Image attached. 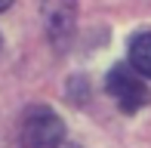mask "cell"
I'll return each instance as SVG.
<instances>
[{
	"instance_id": "6da1fadb",
	"label": "cell",
	"mask_w": 151,
	"mask_h": 148,
	"mask_svg": "<svg viewBox=\"0 0 151 148\" xmlns=\"http://www.w3.org/2000/svg\"><path fill=\"white\" fill-rule=\"evenodd\" d=\"M19 136L25 148H56L65 139V124L50 105H31L22 114Z\"/></svg>"
},
{
	"instance_id": "7a4b0ae2",
	"label": "cell",
	"mask_w": 151,
	"mask_h": 148,
	"mask_svg": "<svg viewBox=\"0 0 151 148\" xmlns=\"http://www.w3.org/2000/svg\"><path fill=\"white\" fill-rule=\"evenodd\" d=\"M105 90L117 102V108L123 114H136L151 102V93H148L145 80H142V74L133 65H114L105 77Z\"/></svg>"
},
{
	"instance_id": "3957f363",
	"label": "cell",
	"mask_w": 151,
	"mask_h": 148,
	"mask_svg": "<svg viewBox=\"0 0 151 148\" xmlns=\"http://www.w3.org/2000/svg\"><path fill=\"white\" fill-rule=\"evenodd\" d=\"M74 22H77V6L74 0H43V25L46 34L56 46H65L74 34Z\"/></svg>"
},
{
	"instance_id": "277c9868",
	"label": "cell",
	"mask_w": 151,
	"mask_h": 148,
	"mask_svg": "<svg viewBox=\"0 0 151 148\" xmlns=\"http://www.w3.org/2000/svg\"><path fill=\"white\" fill-rule=\"evenodd\" d=\"M129 65L151 80V31H139L129 40Z\"/></svg>"
},
{
	"instance_id": "5b68a950",
	"label": "cell",
	"mask_w": 151,
	"mask_h": 148,
	"mask_svg": "<svg viewBox=\"0 0 151 148\" xmlns=\"http://www.w3.org/2000/svg\"><path fill=\"white\" fill-rule=\"evenodd\" d=\"M56 148H80V145H71V142H62V145H56Z\"/></svg>"
},
{
	"instance_id": "8992f818",
	"label": "cell",
	"mask_w": 151,
	"mask_h": 148,
	"mask_svg": "<svg viewBox=\"0 0 151 148\" xmlns=\"http://www.w3.org/2000/svg\"><path fill=\"white\" fill-rule=\"evenodd\" d=\"M9 3H12V0H0V12H3L6 6H9Z\"/></svg>"
},
{
	"instance_id": "52a82bcc",
	"label": "cell",
	"mask_w": 151,
	"mask_h": 148,
	"mask_svg": "<svg viewBox=\"0 0 151 148\" xmlns=\"http://www.w3.org/2000/svg\"><path fill=\"white\" fill-rule=\"evenodd\" d=\"M0 148H6V145H3V142H0Z\"/></svg>"
}]
</instances>
